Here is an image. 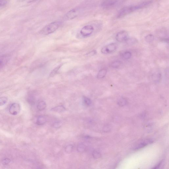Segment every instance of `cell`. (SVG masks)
<instances>
[{
	"mask_svg": "<svg viewBox=\"0 0 169 169\" xmlns=\"http://www.w3.org/2000/svg\"><path fill=\"white\" fill-rule=\"evenodd\" d=\"M107 73L106 69H102L100 70L97 75V78L98 79H101L104 78L105 76Z\"/></svg>",
	"mask_w": 169,
	"mask_h": 169,
	"instance_id": "11",
	"label": "cell"
},
{
	"mask_svg": "<svg viewBox=\"0 0 169 169\" xmlns=\"http://www.w3.org/2000/svg\"><path fill=\"white\" fill-rule=\"evenodd\" d=\"M128 33L125 30H122L117 33L116 38L118 42H125L126 40L128 38Z\"/></svg>",
	"mask_w": 169,
	"mask_h": 169,
	"instance_id": "8",
	"label": "cell"
},
{
	"mask_svg": "<svg viewBox=\"0 0 169 169\" xmlns=\"http://www.w3.org/2000/svg\"><path fill=\"white\" fill-rule=\"evenodd\" d=\"M117 45L115 43H112L105 46L101 49L102 54H107L113 52L117 49Z\"/></svg>",
	"mask_w": 169,
	"mask_h": 169,
	"instance_id": "6",
	"label": "cell"
},
{
	"mask_svg": "<svg viewBox=\"0 0 169 169\" xmlns=\"http://www.w3.org/2000/svg\"><path fill=\"white\" fill-rule=\"evenodd\" d=\"M47 120L46 118L43 116H40L38 117L37 121V124L40 126L44 124Z\"/></svg>",
	"mask_w": 169,
	"mask_h": 169,
	"instance_id": "10",
	"label": "cell"
},
{
	"mask_svg": "<svg viewBox=\"0 0 169 169\" xmlns=\"http://www.w3.org/2000/svg\"><path fill=\"white\" fill-rule=\"evenodd\" d=\"M154 37L153 35L151 34L148 35L145 37V40L146 42L148 43H151L154 40Z\"/></svg>",
	"mask_w": 169,
	"mask_h": 169,
	"instance_id": "20",
	"label": "cell"
},
{
	"mask_svg": "<svg viewBox=\"0 0 169 169\" xmlns=\"http://www.w3.org/2000/svg\"><path fill=\"white\" fill-rule=\"evenodd\" d=\"M92 155H93V157L96 159H98L101 157L100 153L98 151L96 150H95L92 153Z\"/></svg>",
	"mask_w": 169,
	"mask_h": 169,
	"instance_id": "24",
	"label": "cell"
},
{
	"mask_svg": "<svg viewBox=\"0 0 169 169\" xmlns=\"http://www.w3.org/2000/svg\"><path fill=\"white\" fill-rule=\"evenodd\" d=\"M126 43L129 45L134 44L137 42V40L134 38H128L125 41Z\"/></svg>",
	"mask_w": 169,
	"mask_h": 169,
	"instance_id": "15",
	"label": "cell"
},
{
	"mask_svg": "<svg viewBox=\"0 0 169 169\" xmlns=\"http://www.w3.org/2000/svg\"><path fill=\"white\" fill-rule=\"evenodd\" d=\"M131 53L130 51H125L122 54V56L123 58L126 60H128L131 57Z\"/></svg>",
	"mask_w": 169,
	"mask_h": 169,
	"instance_id": "14",
	"label": "cell"
},
{
	"mask_svg": "<svg viewBox=\"0 0 169 169\" xmlns=\"http://www.w3.org/2000/svg\"><path fill=\"white\" fill-rule=\"evenodd\" d=\"M51 110L58 113L63 112L65 110V107L63 105L56 106L51 109Z\"/></svg>",
	"mask_w": 169,
	"mask_h": 169,
	"instance_id": "12",
	"label": "cell"
},
{
	"mask_svg": "<svg viewBox=\"0 0 169 169\" xmlns=\"http://www.w3.org/2000/svg\"><path fill=\"white\" fill-rule=\"evenodd\" d=\"M73 147L72 145H69L66 146L65 148V151L67 153H69L73 152Z\"/></svg>",
	"mask_w": 169,
	"mask_h": 169,
	"instance_id": "21",
	"label": "cell"
},
{
	"mask_svg": "<svg viewBox=\"0 0 169 169\" xmlns=\"http://www.w3.org/2000/svg\"><path fill=\"white\" fill-rule=\"evenodd\" d=\"M122 63L120 61H115L112 62L110 64L111 67L113 68H119L121 65Z\"/></svg>",
	"mask_w": 169,
	"mask_h": 169,
	"instance_id": "19",
	"label": "cell"
},
{
	"mask_svg": "<svg viewBox=\"0 0 169 169\" xmlns=\"http://www.w3.org/2000/svg\"><path fill=\"white\" fill-rule=\"evenodd\" d=\"M61 23L60 22L56 21L46 25L42 29L39 33L43 35H47L54 33L60 27Z\"/></svg>",
	"mask_w": 169,
	"mask_h": 169,
	"instance_id": "2",
	"label": "cell"
},
{
	"mask_svg": "<svg viewBox=\"0 0 169 169\" xmlns=\"http://www.w3.org/2000/svg\"><path fill=\"white\" fill-rule=\"evenodd\" d=\"M152 3L151 1L143 2L134 6H128L121 9L117 15V17L121 18L124 17L134 11L149 6Z\"/></svg>",
	"mask_w": 169,
	"mask_h": 169,
	"instance_id": "1",
	"label": "cell"
},
{
	"mask_svg": "<svg viewBox=\"0 0 169 169\" xmlns=\"http://www.w3.org/2000/svg\"><path fill=\"white\" fill-rule=\"evenodd\" d=\"M153 141L151 139H147L141 141L134 147V149L135 150H139L147 146L148 145L152 143Z\"/></svg>",
	"mask_w": 169,
	"mask_h": 169,
	"instance_id": "9",
	"label": "cell"
},
{
	"mask_svg": "<svg viewBox=\"0 0 169 169\" xmlns=\"http://www.w3.org/2000/svg\"><path fill=\"white\" fill-rule=\"evenodd\" d=\"M94 28L93 25H87L82 28L80 31V34L84 37H87L93 33Z\"/></svg>",
	"mask_w": 169,
	"mask_h": 169,
	"instance_id": "4",
	"label": "cell"
},
{
	"mask_svg": "<svg viewBox=\"0 0 169 169\" xmlns=\"http://www.w3.org/2000/svg\"><path fill=\"white\" fill-rule=\"evenodd\" d=\"M118 3V0H104L101 4L104 9H109L114 7Z\"/></svg>",
	"mask_w": 169,
	"mask_h": 169,
	"instance_id": "5",
	"label": "cell"
},
{
	"mask_svg": "<svg viewBox=\"0 0 169 169\" xmlns=\"http://www.w3.org/2000/svg\"><path fill=\"white\" fill-rule=\"evenodd\" d=\"M127 100L124 98H121L118 101V104L121 106H124L127 104Z\"/></svg>",
	"mask_w": 169,
	"mask_h": 169,
	"instance_id": "22",
	"label": "cell"
},
{
	"mask_svg": "<svg viewBox=\"0 0 169 169\" xmlns=\"http://www.w3.org/2000/svg\"><path fill=\"white\" fill-rule=\"evenodd\" d=\"M7 0H0V7L4 6L7 3Z\"/></svg>",
	"mask_w": 169,
	"mask_h": 169,
	"instance_id": "27",
	"label": "cell"
},
{
	"mask_svg": "<svg viewBox=\"0 0 169 169\" xmlns=\"http://www.w3.org/2000/svg\"><path fill=\"white\" fill-rule=\"evenodd\" d=\"M61 123L60 122H56L53 125V126L55 127L58 128L60 127L61 126Z\"/></svg>",
	"mask_w": 169,
	"mask_h": 169,
	"instance_id": "28",
	"label": "cell"
},
{
	"mask_svg": "<svg viewBox=\"0 0 169 169\" xmlns=\"http://www.w3.org/2000/svg\"><path fill=\"white\" fill-rule=\"evenodd\" d=\"M20 110V105L17 103H14L10 105L9 111L10 114L16 115L19 113Z\"/></svg>",
	"mask_w": 169,
	"mask_h": 169,
	"instance_id": "7",
	"label": "cell"
},
{
	"mask_svg": "<svg viewBox=\"0 0 169 169\" xmlns=\"http://www.w3.org/2000/svg\"><path fill=\"white\" fill-rule=\"evenodd\" d=\"M47 107V104L43 101H41L39 102L37 105V109L39 111L44 110Z\"/></svg>",
	"mask_w": 169,
	"mask_h": 169,
	"instance_id": "13",
	"label": "cell"
},
{
	"mask_svg": "<svg viewBox=\"0 0 169 169\" xmlns=\"http://www.w3.org/2000/svg\"><path fill=\"white\" fill-rule=\"evenodd\" d=\"M23 1L28 3H30L33 2L35 0H23Z\"/></svg>",
	"mask_w": 169,
	"mask_h": 169,
	"instance_id": "30",
	"label": "cell"
},
{
	"mask_svg": "<svg viewBox=\"0 0 169 169\" xmlns=\"http://www.w3.org/2000/svg\"><path fill=\"white\" fill-rule=\"evenodd\" d=\"M86 149V146L83 143H80L78 145L77 147L78 151L80 153L84 152Z\"/></svg>",
	"mask_w": 169,
	"mask_h": 169,
	"instance_id": "18",
	"label": "cell"
},
{
	"mask_svg": "<svg viewBox=\"0 0 169 169\" xmlns=\"http://www.w3.org/2000/svg\"><path fill=\"white\" fill-rule=\"evenodd\" d=\"M96 54V51L95 50L92 51L90 52L85 54V56L87 57H90L93 56Z\"/></svg>",
	"mask_w": 169,
	"mask_h": 169,
	"instance_id": "25",
	"label": "cell"
},
{
	"mask_svg": "<svg viewBox=\"0 0 169 169\" xmlns=\"http://www.w3.org/2000/svg\"><path fill=\"white\" fill-rule=\"evenodd\" d=\"M82 10L81 8H75L70 10L66 13L64 19L65 20H70L74 19L79 16L82 13Z\"/></svg>",
	"mask_w": 169,
	"mask_h": 169,
	"instance_id": "3",
	"label": "cell"
},
{
	"mask_svg": "<svg viewBox=\"0 0 169 169\" xmlns=\"http://www.w3.org/2000/svg\"><path fill=\"white\" fill-rule=\"evenodd\" d=\"M162 162H160L159 163H158L155 167L153 168V169H157L159 168L162 165Z\"/></svg>",
	"mask_w": 169,
	"mask_h": 169,
	"instance_id": "29",
	"label": "cell"
},
{
	"mask_svg": "<svg viewBox=\"0 0 169 169\" xmlns=\"http://www.w3.org/2000/svg\"><path fill=\"white\" fill-rule=\"evenodd\" d=\"M8 99L6 97H2L0 98V106H3L7 103Z\"/></svg>",
	"mask_w": 169,
	"mask_h": 169,
	"instance_id": "23",
	"label": "cell"
},
{
	"mask_svg": "<svg viewBox=\"0 0 169 169\" xmlns=\"http://www.w3.org/2000/svg\"><path fill=\"white\" fill-rule=\"evenodd\" d=\"M2 61L1 60H0V66H1L2 65Z\"/></svg>",
	"mask_w": 169,
	"mask_h": 169,
	"instance_id": "31",
	"label": "cell"
},
{
	"mask_svg": "<svg viewBox=\"0 0 169 169\" xmlns=\"http://www.w3.org/2000/svg\"><path fill=\"white\" fill-rule=\"evenodd\" d=\"M62 65V64L59 65V66H58L57 67H56L54 69L51 73L49 75L50 77H52L54 76L56 74H57L58 72Z\"/></svg>",
	"mask_w": 169,
	"mask_h": 169,
	"instance_id": "17",
	"label": "cell"
},
{
	"mask_svg": "<svg viewBox=\"0 0 169 169\" xmlns=\"http://www.w3.org/2000/svg\"><path fill=\"white\" fill-rule=\"evenodd\" d=\"M10 162H11V160H10L9 158H6L3 160L2 162L3 165H8L10 163Z\"/></svg>",
	"mask_w": 169,
	"mask_h": 169,
	"instance_id": "26",
	"label": "cell"
},
{
	"mask_svg": "<svg viewBox=\"0 0 169 169\" xmlns=\"http://www.w3.org/2000/svg\"><path fill=\"white\" fill-rule=\"evenodd\" d=\"M83 104L86 106H90L91 104V100L86 96H83Z\"/></svg>",
	"mask_w": 169,
	"mask_h": 169,
	"instance_id": "16",
	"label": "cell"
}]
</instances>
